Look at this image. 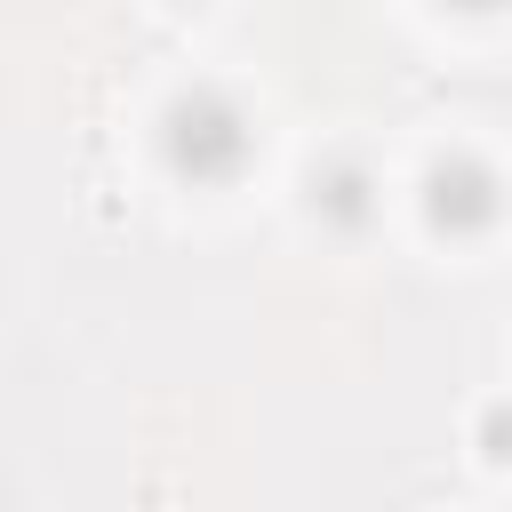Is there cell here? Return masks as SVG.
Segmentation results:
<instances>
[{"mask_svg": "<svg viewBox=\"0 0 512 512\" xmlns=\"http://www.w3.org/2000/svg\"><path fill=\"white\" fill-rule=\"evenodd\" d=\"M456 8H496V0H456Z\"/></svg>", "mask_w": 512, "mask_h": 512, "instance_id": "277c9868", "label": "cell"}, {"mask_svg": "<svg viewBox=\"0 0 512 512\" xmlns=\"http://www.w3.org/2000/svg\"><path fill=\"white\" fill-rule=\"evenodd\" d=\"M360 192H368V184H360V168H336V176L320 184V208H328L336 224H360V216H368V200H360Z\"/></svg>", "mask_w": 512, "mask_h": 512, "instance_id": "3957f363", "label": "cell"}, {"mask_svg": "<svg viewBox=\"0 0 512 512\" xmlns=\"http://www.w3.org/2000/svg\"><path fill=\"white\" fill-rule=\"evenodd\" d=\"M248 112L232 104V96H216V88H192V96H176L168 104V160H176V176H192V184H224V176H240L248 168Z\"/></svg>", "mask_w": 512, "mask_h": 512, "instance_id": "6da1fadb", "label": "cell"}, {"mask_svg": "<svg viewBox=\"0 0 512 512\" xmlns=\"http://www.w3.org/2000/svg\"><path fill=\"white\" fill-rule=\"evenodd\" d=\"M488 216H496V176H488V168L456 160V168L432 176V224H448V232H480Z\"/></svg>", "mask_w": 512, "mask_h": 512, "instance_id": "7a4b0ae2", "label": "cell"}]
</instances>
